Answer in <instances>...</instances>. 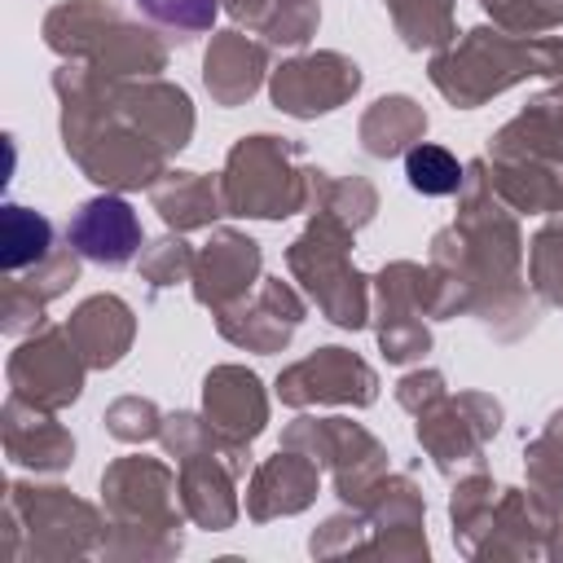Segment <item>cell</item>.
<instances>
[{
	"mask_svg": "<svg viewBox=\"0 0 563 563\" xmlns=\"http://www.w3.org/2000/svg\"><path fill=\"white\" fill-rule=\"evenodd\" d=\"M53 242V224L40 216V211H26V207H4V268L18 273L26 264H35Z\"/></svg>",
	"mask_w": 563,
	"mask_h": 563,
	"instance_id": "2",
	"label": "cell"
},
{
	"mask_svg": "<svg viewBox=\"0 0 563 563\" xmlns=\"http://www.w3.org/2000/svg\"><path fill=\"white\" fill-rule=\"evenodd\" d=\"M136 9L180 31H207L216 22V0H136Z\"/></svg>",
	"mask_w": 563,
	"mask_h": 563,
	"instance_id": "4",
	"label": "cell"
},
{
	"mask_svg": "<svg viewBox=\"0 0 563 563\" xmlns=\"http://www.w3.org/2000/svg\"><path fill=\"white\" fill-rule=\"evenodd\" d=\"M405 176L418 194H431V198H444V194H457L462 185V163L440 150V145H413L405 154Z\"/></svg>",
	"mask_w": 563,
	"mask_h": 563,
	"instance_id": "3",
	"label": "cell"
},
{
	"mask_svg": "<svg viewBox=\"0 0 563 563\" xmlns=\"http://www.w3.org/2000/svg\"><path fill=\"white\" fill-rule=\"evenodd\" d=\"M70 246L84 255V260H92V264H110V268H119V264H128L132 255H136V246H141V220H136V211L123 202V198H114V194H101V198H88L75 216H70Z\"/></svg>",
	"mask_w": 563,
	"mask_h": 563,
	"instance_id": "1",
	"label": "cell"
}]
</instances>
